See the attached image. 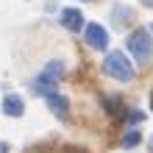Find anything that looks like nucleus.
<instances>
[{"instance_id": "f257e3e1", "label": "nucleus", "mask_w": 153, "mask_h": 153, "mask_svg": "<svg viewBox=\"0 0 153 153\" xmlns=\"http://www.w3.org/2000/svg\"><path fill=\"white\" fill-rule=\"evenodd\" d=\"M103 73L109 75V78H117V81H131L134 78V67H131V61L123 56V53H109L103 61Z\"/></svg>"}, {"instance_id": "f03ea898", "label": "nucleus", "mask_w": 153, "mask_h": 153, "mask_svg": "<svg viewBox=\"0 0 153 153\" xmlns=\"http://www.w3.org/2000/svg\"><path fill=\"white\" fill-rule=\"evenodd\" d=\"M128 50H131L139 61H148L150 53H153V42H150V36H148V31H134L131 36H128Z\"/></svg>"}, {"instance_id": "7ed1b4c3", "label": "nucleus", "mask_w": 153, "mask_h": 153, "mask_svg": "<svg viewBox=\"0 0 153 153\" xmlns=\"http://www.w3.org/2000/svg\"><path fill=\"white\" fill-rule=\"evenodd\" d=\"M86 45L92 50H106L109 48V31L103 28V25H97V22H92L86 28Z\"/></svg>"}, {"instance_id": "20e7f679", "label": "nucleus", "mask_w": 153, "mask_h": 153, "mask_svg": "<svg viewBox=\"0 0 153 153\" xmlns=\"http://www.w3.org/2000/svg\"><path fill=\"white\" fill-rule=\"evenodd\" d=\"M45 103L50 106V111L59 117V120H67L70 117V100L59 92H45Z\"/></svg>"}, {"instance_id": "39448f33", "label": "nucleus", "mask_w": 153, "mask_h": 153, "mask_svg": "<svg viewBox=\"0 0 153 153\" xmlns=\"http://www.w3.org/2000/svg\"><path fill=\"white\" fill-rule=\"evenodd\" d=\"M61 25L70 28V31H81L84 28V17H81L78 8H64L61 11Z\"/></svg>"}, {"instance_id": "423d86ee", "label": "nucleus", "mask_w": 153, "mask_h": 153, "mask_svg": "<svg viewBox=\"0 0 153 153\" xmlns=\"http://www.w3.org/2000/svg\"><path fill=\"white\" fill-rule=\"evenodd\" d=\"M22 111H25L22 97H17V95H6L3 97V114H8V117H22Z\"/></svg>"}, {"instance_id": "0eeeda50", "label": "nucleus", "mask_w": 153, "mask_h": 153, "mask_svg": "<svg viewBox=\"0 0 153 153\" xmlns=\"http://www.w3.org/2000/svg\"><path fill=\"white\" fill-rule=\"evenodd\" d=\"M61 75H64V61H50L48 67H45V73H42V81H61Z\"/></svg>"}, {"instance_id": "6e6552de", "label": "nucleus", "mask_w": 153, "mask_h": 153, "mask_svg": "<svg viewBox=\"0 0 153 153\" xmlns=\"http://www.w3.org/2000/svg\"><path fill=\"white\" fill-rule=\"evenodd\" d=\"M120 145H123V148H134V145H139V134H137V131H128V134L123 137Z\"/></svg>"}, {"instance_id": "1a4fd4ad", "label": "nucleus", "mask_w": 153, "mask_h": 153, "mask_svg": "<svg viewBox=\"0 0 153 153\" xmlns=\"http://www.w3.org/2000/svg\"><path fill=\"white\" fill-rule=\"evenodd\" d=\"M103 103H106V109H109L111 114H114V111H123V106H120V100H117V97H114V100H109V97H106Z\"/></svg>"}, {"instance_id": "9d476101", "label": "nucleus", "mask_w": 153, "mask_h": 153, "mask_svg": "<svg viewBox=\"0 0 153 153\" xmlns=\"http://www.w3.org/2000/svg\"><path fill=\"white\" fill-rule=\"evenodd\" d=\"M142 120H145V114H142L139 109H137V111H128V123H131V125H137V123H142Z\"/></svg>"}, {"instance_id": "9b49d317", "label": "nucleus", "mask_w": 153, "mask_h": 153, "mask_svg": "<svg viewBox=\"0 0 153 153\" xmlns=\"http://www.w3.org/2000/svg\"><path fill=\"white\" fill-rule=\"evenodd\" d=\"M0 153H8V145H6V142H0Z\"/></svg>"}, {"instance_id": "f8f14e48", "label": "nucleus", "mask_w": 153, "mask_h": 153, "mask_svg": "<svg viewBox=\"0 0 153 153\" xmlns=\"http://www.w3.org/2000/svg\"><path fill=\"white\" fill-rule=\"evenodd\" d=\"M142 3H145V6H150V8H153V0H142Z\"/></svg>"}, {"instance_id": "ddd939ff", "label": "nucleus", "mask_w": 153, "mask_h": 153, "mask_svg": "<svg viewBox=\"0 0 153 153\" xmlns=\"http://www.w3.org/2000/svg\"><path fill=\"white\" fill-rule=\"evenodd\" d=\"M148 148H150V153H153V137H150V145H148Z\"/></svg>"}, {"instance_id": "4468645a", "label": "nucleus", "mask_w": 153, "mask_h": 153, "mask_svg": "<svg viewBox=\"0 0 153 153\" xmlns=\"http://www.w3.org/2000/svg\"><path fill=\"white\" fill-rule=\"evenodd\" d=\"M150 109H153V95H150Z\"/></svg>"}, {"instance_id": "2eb2a0df", "label": "nucleus", "mask_w": 153, "mask_h": 153, "mask_svg": "<svg viewBox=\"0 0 153 153\" xmlns=\"http://www.w3.org/2000/svg\"><path fill=\"white\" fill-rule=\"evenodd\" d=\"M150 31H153V25H150Z\"/></svg>"}]
</instances>
